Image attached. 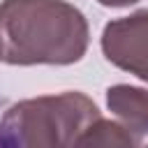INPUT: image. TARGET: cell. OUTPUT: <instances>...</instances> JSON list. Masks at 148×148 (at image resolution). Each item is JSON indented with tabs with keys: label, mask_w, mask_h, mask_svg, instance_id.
Wrapping results in <instances>:
<instances>
[{
	"label": "cell",
	"mask_w": 148,
	"mask_h": 148,
	"mask_svg": "<svg viewBox=\"0 0 148 148\" xmlns=\"http://www.w3.org/2000/svg\"><path fill=\"white\" fill-rule=\"evenodd\" d=\"M86 16L65 0H2L0 44L9 65H72L86 56Z\"/></svg>",
	"instance_id": "cell-1"
},
{
	"label": "cell",
	"mask_w": 148,
	"mask_h": 148,
	"mask_svg": "<svg viewBox=\"0 0 148 148\" xmlns=\"http://www.w3.org/2000/svg\"><path fill=\"white\" fill-rule=\"evenodd\" d=\"M99 118L97 104L83 92L42 95L9 106L0 118V146L58 148L76 146L79 136Z\"/></svg>",
	"instance_id": "cell-2"
},
{
	"label": "cell",
	"mask_w": 148,
	"mask_h": 148,
	"mask_svg": "<svg viewBox=\"0 0 148 148\" xmlns=\"http://www.w3.org/2000/svg\"><path fill=\"white\" fill-rule=\"evenodd\" d=\"M106 60L141 81H148V9L109 21L102 30Z\"/></svg>",
	"instance_id": "cell-3"
},
{
	"label": "cell",
	"mask_w": 148,
	"mask_h": 148,
	"mask_svg": "<svg viewBox=\"0 0 148 148\" xmlns=\"http://www.w3.org/2000/svg\"><path fill=\"white\" fill-rule=\"evenodd\" d=\"M106 104L132 136L141 141L148 134V90L118 83L106 90Z\"/></svg>",
	"instance_id": "cell-4"
},
{
	"label": "cell",
	"mask_w": 148,
	"mask_h": 148,
	"mask_svg": "<svg viewBox=\"0 0 148 148\" xmlns=\"http://www.w3.org/2000/svg\"><path fill=\"white\" fill-rule=\"evenodd\" d=\"M136 143L139 139L132 136L120 123L104 120L102 116L92 120L76 141V146H136Z\"/></svg>",
	"instance_id": "cell-5"
},
{
	"label": "cell",
	"mask_w": 148,
	"mask_h": 148,
	"mask_svg": "<svg viewBox=\"0 0 148 148\" xmlns=\"http://www.w3.org/2000/svg\"><path fill=\"white\" fill-rule=\"evenodd\" d=\"M97 2L104 7H127V5H134L139 0H97Z\"/></svg>",
	"instance_id": "cell-6"
},
{
	"label": "cell",
	"mask_w": 148,
	"mask_h": 148,
	"mask_svg": "<svg viewBox=\"0 0 148 148\" xmlns=\"http://www.w3.org/2000/svg\"><path fill=\"white\" fill-rule=\"evenodd\" d=\"M0 60H2V44H0Z\"/></svg>",
	"instance_id": "cell-7"
}]
</instances>
